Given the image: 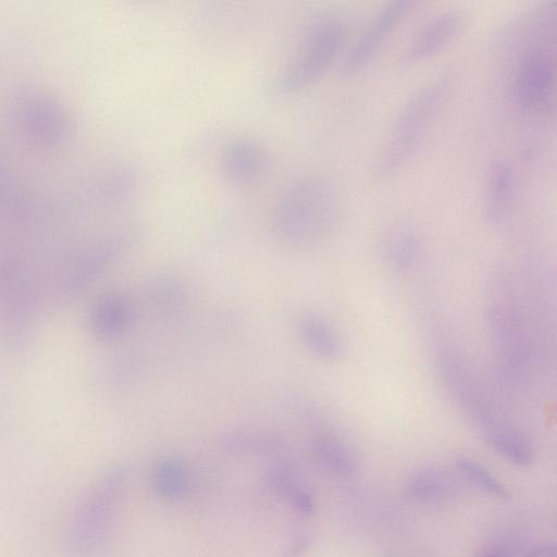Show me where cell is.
<instances>
[{"instance_id": "obj_1", "label": "cell", "mask_w": 557, "mask_h": 557, "mask_svg": "<svg viewBox=\"0 0 557 557\" xmlns=\"http://www.w3.org/2000/svg\"><path fill=\"white\" fill-rule=\"evenodd\" d=\"M340 201L325 179L305 177L282 193L272 212L276 237L291 246H309L324 241L338 225Z\"/></svg>"}, {"instance_id": "obj_4", "label": "cell", "mask_w": 557, "mask_h": 557, "mask_svg": "<svg viewBox=\"0 0 557 557\" xmlns=\"http://www.w3.org/2000/svg\"><path fill=\"white\" fill-rule=\"evenodd\" d=\"M449 78L441 76L417 91L396 119L389 142L376 163V176L387 179L398 173L415 155L433 115L449 88Z\"/></svg>"}, {"instance_id": "obj_9", "label": "cell", "mask_w": 557, "mask_h": 557, "mask_svg": "<svg viewBox=\"0 0 557 557\" xmlns=\"http://www.w3.org/2000/svg\"><path fill=\"white\" fill-rule=\"evenodd\" d=\"M311 452L315 462L334 477L349 479L357 473V457L351 445L338 433L316 432L311 440Z\"/></svg>"}, {"instance_id": "obj_16", "label": "cell", "mask_w": 557, "mask_h": 557, "mask_svg": "<svg viewBox=\"0 0 557 557\" xmlns=\"http://www.w3.org/2000/svg\"><path fill=\"white\" fill-rule=\"evenodd\" d=\"M227 448L240 455H271L281 449V440L271 432L246 431L232 436Z\"/></svg>"}, {"instance_id": "obj_7", "label": "cell", "mask_w": 557, "mask_h": 557, "mask_svg": "<svg viewBox=\"0 0 557 557\" xmlns=\"http://www.w3.org/2000/svg\"><path fill=\"white\" fill-rule=\"evenodd\" d=\"M462 28L463 17L460 12H444L433 18L407 47L401 59L402 67L416 66L437 55L455 40Z\"/></svg>"}, {"instance_id": "obj_2", "label": "cell", "mask_w": 557, "mask_h": 557, "mask_svg": "<svg viewBox=\"0 0 557 557\" xmlns=\"http://www.w3.org/2000/svg\"><path fill=\"white\" fill-rule=\"evenodd\" d=\"M128 486V470L113 467L86 492L72 515L67 532L68 547L74 555L93 557L107 548Z\"/></svg>"}, {"instance_id": "obj_15", "label": "cell", "mask_w": 557, "mask_h": 557, "mask_svg": "<svg viewBox=\"0 0 557 557\" xmlns=\"http://www.w3.org/2000/svg\"><path fill=\"white\" fill-rule=\"evenodd\" d=\"M487 441L495 452L512 464L527 467L535 462L536 453L531 443L514 428L501 431Z\"/></svg>"}, {"instance_id": "obj_21", "label": "cell", "mask_w": 557, "mask_h": 557, "mask_svg": "<svg viewBox=\"0 0 557 557\" xmlns=\"http://www.w3.org/2000/svg\"><path fill=\"white\" fill-rule=\"evenodd\" d=\"M478 557H506V555H504L501 552H486L484 554L479 555Z\"/></svg>"}, {"instance_id": "obj_6", "label": "cell", "mask_w": 557, "mask_h": 557, "mask_svg": "<svg viewBox=\"0 0 557 557\" xmlns=\"http://www.w3.org/2000/svg\"><path fill=\"white\" fill-rule=\"evenodd\" d=\"M555 77L554 59L541 49H534L523 60L516 78L519 103L530 109L547 102Z\"/></svg>"}, {"instance_id": "obj_12", "label": "cell", "mask_w": 557, "mask_h": 557, "mask_svg": "<svg viewBox=\"0 0 557 557\" xmlns=\"http://www.w3.org/2000/svg\"><path fill=\"white\" fill-rule=\"evenodd\" d=\"M266 485L278 497L286 501L293 510L303 516L314 513L315 502L312 494L303 486L297 470L288 464H279L268 470Z\"/></svg>"}, {"instance_id": "obj_11", "label": "cell", "mask_w": 557, "mask_h": 557, "mask_svg": "<svg viewBox=\"0 0 557 557\" xmlns=\"http://www.w3.org/2000/svg\"><path fill=\"white\" fill-rule=\"evenodd\" d=\"M297 333L308 352L323 361H337L343 354L340 334L326 319L312 313L297 320Z\"/></svg>"}, {"instance_id": "obj_19", "label": "cell", "mask_w": 557, "mask_h": 557, "mask_svg": "<svg viewBox=\"0 0 557 557\" xmlns=\"http://www.w3.org/2000/svg\"><path fill=\"white\" fill-rule=\"evenodd\" d=\"M309 547H311V540L305 537L297 539L280 557H302Z\"/></svg>"}, {"instance_id": "obj_18", "label": "cell", "mask_w": 557, "mask_h": 557, "mask_svg": "<svg viewBox=\"0 0 557 557\" xmlns=\"http://www.w3.org/2000/svg\"><path fill=\"white\" fill-rule=\"evenodd\" d=\"M456 469L469 484L485 491L492 497L500 499L510 497L509 491L481 464L473 460L461 459L456 462Z\"/></svg>"}, {"instance_id": "obj_13", "label": "cell", "mask_w": 557, "mask_h": 557, "mask_svg": "<svg viewBox=\"0 0 557 557\" xmlns=\"http://www.w3.org/2000/svg\"><path fill=\"white\" fill-rule=\"evenodd\" d=\"M453 492L452 481L442 470L422 467L407 477L404 493L408 500L419 504H435L447 500Z\"/></svg>"}, {"instance_id": "obj_17", "label": "cell", "mask_w": 557, "mask_h": 557, "mask_svg": "<svg viewBox=\"0 0 557 557\" xmlns=\"http://www.w3.org/2000/svg\"><path fill=\"white\" fill-rule=\"evenodd\" d=\"M512 196V171L510 166L497 164L494 166L489 185L488 208L493 219L503 216Z\"/></svg>"}, {"instance_id": "obj_3", "label": "cell", "mask_w": 557, "mask_h": 557, "mask_svg": "<svg viewBox=\"0 0 557 557\" xmlns=\"http://www.w3.org/2000/svg\"><path fill=\"white\" fill-rule=\"evenodd\" d=\"M346 32L344 21L333 15L321 16L309 24L299 55L270 86L272 95L296 94L315 85L342 51Z\"/></svg>"}, {"instance_id": "obj_5", "label": "cell", "mask_w": 557, "mask_h": 557, "mask_svg": "<svg viewBox=\"0 0 557 557\" xmlns=\"http://www.w3.org/2000/svg\"><path fill=\"white\" fill-rule=\"evenodd\" d=\"M413 5L410 0H395L378 12L346 55L341 68L343 76L354 77L369 65Z\"/></svg>"}, {"instance_id": "obj_14", "label": "cell", "mask_w": 557, "mask_h": 557, "mask_svg": "<svg viewBox=\"0 0 557 557\" xmlns=\"http://www.w3.org/2000/svg\"><path fill=\"white\" fill-rule=\"evenodd\" d=\"M190 486V470L180 460H164L153 469L152 489L160 499L178 501L187 495Z\"/></svg>"}, {"instance_id": "obj_8", "label": "cell", "mask_w": 557, "mask_h": 557, "mask_svg": "<svg viewBox=\"0 0 557 557\" xmlns=\"http://www.w3.org/2000/svg\"><path fill=\"white\" fill-rule=\"evenodd\" d=\"M422 251V239L417 227L408 220H395L383 230L380 253L386 265L395 272L412 269Z\"/></svg>"}, {"instance_id": "obj_20", "label": "cell", "mask_w": 557, "mask_h": 557, "mask_svg": "<svg viewBox=\"0 0 557 557\" xmlns=\"http://www.w3.org/2000/svg\"><path fill=\"white\" fill-rule=\"evenodd\" d=\"M523 557H557V544H542L528 550Z\"/></svg>"}, {"instance_id": "obj_10", "label": "cell", "mask_w": 557, "mask_h": 557, "mask_svg": "<svg viewBox=\"0 0 557 557\" xmlns=\"http://www.w3.org/2000/svg\"><path fill=\"white\" fill-rule=\"evenodd\" d=\"M267 153L263 145L249 139L231 142L224 154V169L230 181L249 183L264 171Z\"/></svg>"}]
</instances>
